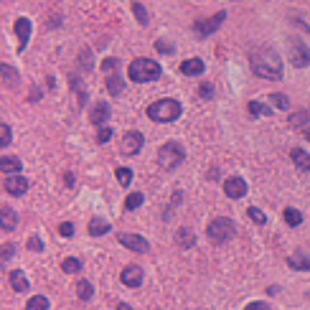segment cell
Masks as SVG:
<instances>
[{
    "label": "cell",
    "instance_id": "cell-24",
    "mask_svg": "<svg viewBox=\"0 0 310 310\" xmlns=\"http://www.w3.org/2000/svg\"><path fill=\"white\" fill-rule=\"evenodd\" d=\"M122 86H125V82H122L120 74H117V71L107 74V89H110V94H120Z\"/></svg>",
    "mask_w": 310,
    "mask_h": 310
},
{
    "label": "cell",
    "instance_id": "cell-17",
    "mask_svg": "<svg viewBox=\"0 0 310 310\" xmlns=\"http://www.w3.org/2000/svg\"><path fill=\"white\" fill-rule=\"evenodd\" d=\"M290 158H292L295 168H300V170H310V153H305L303 147H292V150H290Z\"/></svg>",
    "mask_w": 310,
    "mask_h": 310
},
{
    "label": "cell",
    "instance_id": "cell-45",
    "mask_svg": "<svg viewBox=\"0 0 310 310\" xmlns=\"http://www.w3.org/2000/svg\"><path fill=\"white\" fill-rule=\"evenodd\" d=\"M244 310H270V305L267 303H249Z\"/></svg>",
    "mask_w": 310,
    "mask_h": 310
},
{
    "label": "cell",
    "instance_id": "cell-36",
    "mask_svg": "<svg viewBox=\"0 0 310 310\" xmlns=\"http://www.w3.org/2000/svg\"><path fill=\"white\" fill-rule=\"evenodd\" d=\"M132 13H135V18H138L140 26H147V13H145V8L140 3H132Z\"/></svg>",
    "mask_w": 310,
    "mask_h": 310
},
{
    "label": "cell",
    "instance_id": "cell-35",
    "mask_svg": "<svg viewBox=\"0 0 310 310\" xmlns=\"http://www.w3.org/2000/svg\"><path fill=\"white\" fill-rule=\"evenodd\" d=\"M10 140H13V132H10V125H0V145L3 147H8L10 145Z\"/></svg>",
    "mask_w": 310,
    "mask_h": 310
},
{
    "label": "cell",
    "instance_id": "cell-27",
    "mask_svg": "<svg viewBox=\"0 0 310 310\" xmlns=\"http://www.w3.org/2000/svg\"><path fill=\"white\" fill-rule=\"evenodd\" d=\"M308 122H310V112H308V110H300V112L290 114V125H292V127H303V125H308Z\"/></svg>",
    "mask_w": 310,
    "mask_h": 310
},
{
    "label": "cell",
    "instance_id": "cell-6",
    "mask_svg": "<svg viewBox=\"0 0 310 310\" xmlns=\"http://www.w3.org/2000/svg\"><path fill=\"white\" fill-rule=\"evenodd\" d=\"M290 61H292V66H298V69L310 64V49L295 36L290 38Z\"/></svg>",
    "mask_w": 310,
    "mask_h": 310
},
{
    "label": "cell",
    "instance_id": "cell-38",
    "mask_svg": "<svg viewBox=\"0 0 310 310\" xmlns=\"http://www.w3.org/2000/svg\"><path fill=\"white\" fill-rule=\"evenodd\" d=\"M117 66H120V61H117V58H105V61H102V71L105 74H112V71H117Z\"/></svg>",
    "mask_w": 310,
    "mask_h": 310
},
{
    "label": "cell",
    "instance_id": "cell-12",
    "mask_svg": "<svg viewBox=\"0 0 310 310\" xmlns=\"http://www.w3.org/2000/svg\"><path fill=\"white\" fill-rule=\"evenodd\" d=\"M3 188L8 191L10 196H21V194H26V191H28V181L23 178V175H5Z\"/></svg>",
    "mask_w": 310,
    "mask_h": 310
},
{
    "label": "cell",
    "instance_id": "cell-30",
    "mask_svg": "<svg viewBox=\"0 0 310 310\" xmlns=\"http://www.w3.org/2000/svg\"><path fill=\"white\" fill-rule=\"evenodd\" d=\"M114 175H117V183L125 186V188L132 183V170H130V168H117V170H114Z\"/></svg>",
    "mask_w": 310,
    "mask_h": 310
},
{
    "label": "cell",
    "instance_id": "cell-21",
    "mask_svg": "<svg viewBox=\"0 0 310 310\" xmlns=\"http://www.w3.org/2000/svg\"><path fill=\"white\" fill-rule=\"evenodd\" d=\"M112 226L107 224V221L105 219H99V216H94L92 221H89V234H92V237H102V234H107Z\"/></svg>",
    "mask_w": 310,
    "mask_h": 310
},
{
    "label": "cell",
    "instance_id": "cell-32",
    "mask_svg": "<svg viewBox=\"0 0 310 310\" xmlns=\"http://www.w3.org/2000/svg\"><path fill=\"white\" fill-rule=\"evenodd\" d=\"M247 216L252 219L254 224H259V226L264 224V221H267V216H264V211H259L257 206H249V209H247Z\"/></svg>",
    "mask_w": 310,
    "mask_h": 310
},
{
    "label": "cell",
    "instance_id": "cell-23",
    "mask_svg": "<svg viewBox=\"0 0 310 310\" xmlns=\"http://www.w3.org/2000/svg\"><path fill=\"white\" fill-rule=\"evenodd\" d=\"M175 242H178L183 249H191L196 244V237H194V231L191 229H178V234H175Z\"/></svg>",
    "mask_w": 310,
    "mask_h": 310
},
{
    "label": "cell",
    "instance_id": "cell-34",
    "mask_svg": "<svg viewBox=\"0 0 310 310\" xmlns=\"http://www.w3.org/2000/svg\"><path fill=\"white\" fill-rule=\"evenodd\" d=\"M61 270H64V272H79V270H82V262L74 259V257H66V259L61 262Z\"/></svg>",
    "mask_w": 310,
    "mask_h": 310
},
{
    "label": "cell",
    "instance_id": "cell-22",
    "mask_svg": "<svg viewBox=\"0 0 310 310\" xmlns=\"http://www.w3.org/2000/svg\"><path fill=\"white\" fill-rule=\"evenodd\" d=\"M74 290H77V298L79 300H92V295H94L92 282H86V280H79V282L74 285Z\"/></svg>",
    "mask_w": 310,
    "mask_h": 310
},
{
    "label": "cell",
    "instance_id": "cell-1",
    "mask_svg": "<svg viewBox=\"0 0 310 310\" xmlns=\"http://www.w3.org/2000/svg\"><path fill=\"white\" fill-rule=\"evenodd\" d=\"M249 66H252V71L262 79H280L282 77V61H280V56L267 46H259V49L249 51Z\"/></svg>",
    "mask_w": 310,
    "mask_h": 310
},
{
    "label": "cell",
    "instance_id": "cell-33",
    "mask_svg": "<svg viewBox=\"0 0 310 310\" xmlns=\"http://www.w3.org/2000/svg\"><path fill=\"white\" fill-rule=\"evenodd\" d=\"M270 102H272L277 110H290V99H287L285 94H280V92H275V94L270 97Z\"/></svg>",
    "mask_w": 310,
    "mask_h": 310
},
{
    "label": "cell",
    "instance_id": "cell-3",
    "mask_svg": "<svg viewBox=\"0 0 310 310\" xmlns=\"http://www.w3.org/2000/svg\"><path fill=\"white\" fill-rule=\"evenodd\" d=\"M147 117L153 122H173L181 117V105L175 99H158L153 105H147Z\"/></svg>",
    "mask_w": 310,
    "mask_h": 310
},
{
    "label": "cell",
    "instance_id": "cell-14",
    "mask_svg": "<svg viewBox=\"0 0 310 310\" xmlns=\"http://www.w3.org/2000/svg\"><path fill=\"white\" fill-rule=\"evenodd\" d=\"M287 264L290 270H300V272H308L310 270V257L303 252V249H295V252L287 257Z\"/></svg>",
    "mask_w": 310,
    "mask_h": 310
},
{
    "label": "cell",
    "instance_id": "cell-42",
    "mask_svg": "<svg viewBox=\"0 0 310 310\" xmlns=\"http://www.w3.org/2000/svg\"><path fill=\"white\" fill-rule=\"evenodd\" d=\"M58 234H61V237H74V224H69V221H64V224H58Z\"/></svg>",
    "mask_w": 310,
    "mask_h": 310
},
{
    "label": "cell",
    "instance_id": "cell-31",
    "mask_svg": "<svg viewBox=\"0 0 310 310\" xmlns=\"http://www.w3.org/2000/svg\"><path fill=\"white\" fill-rule=\"evenodd\" d=\"M142 201H145L142 194H130V196L125 198V209H127V211H135L138 206H142Z\"/></svg>",
    "mask_w": 310,
    "mask_h": 310
},
{
    "label": "cell",
    "instance_id": "cell-16",
    "mask_svg": "<svg viewBox=\"0 0 310 310\" xmlns=\"http://www.w3.org/2000/svg\"><path fill=\"white\" fill-rule=\"evenodd\" d=\"M16 224H18L16 211H13L10 206H3V209H0V229H3V231H13V229H16Z\"/></svg>",
    "mask_w": 310,
    "mask_h": 310
},
{
    "label": "cell",
    "instance_id": "cell-44",
    "mask_svg": "<svg viewBox=\"0 0 310 310\" xmlns=\"http://www.w3.org/2000/svg\"><path fill=\"white\" fill-rule=\"evenodd\" d=\"M0 249H3V267H5V262L13 257V249H16V247H13V244H3Z\"/></svg>",
    "mask_w": 310,
    "mask_h": 310
},
{
    "label": "cell",
    "instance_id": "cell-28",
    "mask_svg": "<svg viewBox=\"0 0 310 310\" xmlns=\"http://www.w3.org/2000/svg\"><path fill=\"white\" fill-rule=\"evenodd\" d=\"M282 216H285V221H287L290 226H300V224H303V214H300L298 209H285Z\"/></svg>",
    "mask_w": 310,
    "mask_h": 310
},
{
    "label": "cell",
    "instance_id": "cell-19",
    "mask_svg": "<svg viewBox=\"0 0 310 310\" xmlns=\"http://www.w3.org/2000/svg\"><path fill=\"white\" fill-rule=\"evenodd\" d=\"M10 287L16 290V292H26L28 290V280H26V275L21 270H13L10 272Z\"/></svg>",
    "mask_w": 310,
    "mask_h": 310
},
{
    "label": "cell",
    "instance_id": "cell-48",
    "mask_svg": "<svg viewBox=\"0 0 310 310\" xmlns=\"http://www.w3.org/2000/svg\"><path fill=\"white\" fill-rule=\"evenodd\" d=\"M305 138L310 140V125H308V130H305Z\"/></svg>",
    "mask_w": 310,
    "mask_h": 310
},
{
    "label": "cell",
    "instance_id": "cell-7",
    "mask_svg": "<svg viewBox=\"0 0 310 310\" xmlns=\"http://www.w3.org/2000/svg\"><path fill=\"white\" fill-rule=\"evenodd\" d=\"M226 21V13L224 10H219V13H214L211 18H206V21H196L194 23V28H196V33L198 36H211V33H216V28Z\"/></svg>",
    "mask_w": 310,
    "mask_h": 310
},
{
    "label": "cell",
    "instance_id": "cell-47",
    "mask_svg": "<svg viewBox=\"0 0 310 310\" xmlns=\"http://www.w3.org/2000/svg\"><path fill=\"white\" fill-rule=\"evenodd\" d=\"M117 310H132V308H130L127 303H120V305H117Z\"/></svg>",
    "mask_w": 310,
    "mask_h": 310
},
{
    "label": "cell",
    "instance_id": "cell-39",
    "mask_svg": "<svg viewBox=\"0 0 310 310\" xmlns=\"http://www.w3.org/2000/svg\"><path fill=\"white\" fill-rule=\"evenodd\" d=\"M155 51H160V54H166V56H170L175 49H173V43H168V41H155Z\"/></svg>",
    "mask_w": 310,
    "mask_h": 310
},
{
    "label": "cell",
    "instance_id": "cell-10",
    "mask_svg": "<svg viewBox=\"0 0 310 310\" xmlns=\"http://www.w3.org/2000/svg\"><path fill=\"white\" fill-rule=\"evenodd\" d=\"M120 282L127 287H140L142 285V267L138 264H127V267L120 272Z\"/></svg>",
    "mask_w": 310,
    "mask_h": 310
},
{
    "label": "cell",
    "instance_id": "cell-15",
    "mask_svg": "<svg viewBox=\"0 0 310 310\" xmlns=\"http://www.w3.org/2000/svg\"><path fill=\"white\" fill-rule=\"evenodd\" d=\"M16 36H18V49L23 51L28 38H31V21H28V18H18L16 21Z\"/></svg>",
    "mask_w": 310,
    "mask_h": 310
},
{
    "label": "cell",
    "instance_id": "cell-11",
    "mask_svg": "<svg viewBox=\"0 0 310 310\" xmlns=\"http://www.w3.org/2000/svg\"><path fill=\"white\" fill-rule=\"evenodd\" d=\"M224 194L229 198H242L247 194V183L244 178H239V175H234V178H226L224 181Z\"/></svg>",
    "mask_w": 310,
    "mask_h": 310
},
{
    "label": "cell",
    "instance_id": "cell-4",
    "mask_svg": "<svg viewBox=\"0 0 310 310\" xmlns=\"http://www.w3.org/2000/svg\"><path fill=\"white\" fill-rule=\"evenodd\" d=\"M183 158H186V150L178 145V142H163L158 147V166L163 168V170H173V168H178L183 163Z\"/></svg>",
    "mask_w": 310,
    "mask_h": 310
},
{
    "label": "cell",
    "instance_id": "cell-43",
    "mask_svg": "<svg viewBox=\"0 0 310 310\" xmlns=\"http://www.w3.org/2000/svg\"><path fill=\"white\" fill-rule=\"evenodd\" d=\"M28 249H31V252H41V249H43V242H41V237H36V234H33V237L28 239Z\"/></svg>",
    "mask_w": 310,
    "mask_h": 310
},
{
    "label": "cell",
    "instance_id": "cell-29",
    "mask_svg": "<svg viewBox=\"0 0 310 310\" xmlns=\"http://www.w3.org/2000/svg\"><path fill=\"white\" fill-rule=\"evenodd\" d=\"M0 71H3V84H5V86H13V84L18 82V77H16V71H13V66L3 64V66H0Z\"/></svg>",
    "mask_w": 310,
    "mask_h": 310
},
{
    "label": "cell",
    "instance_id": "cell-5",
    "mask_svg": "<svg viewBox=\"0 0 310 310\" xmlns=\"http://www.w3.org/2000/svg\"><path fill=\"white\" fill-rule=\"evenodd\" d=\"M234 221L226 219V216H216L214 221H209V226H206V237H209L211 244H224L234 237Z\"/></svg>",
    "mask_w": 310,
    "mask_h": 310
},
{
    "label": "cell",
    "instance_id": "cell-41",
    "mask_svg": "<svg viewBox=\"0 0 310 310\" xmlns=\"http://www.w3.org/2000/svg\"><path fill=\"white\" fill-rule=\"evenodd\" d=\"M110 138H112V127H105V125H102L99 132H97V142H107Z\"/></svg>",
    "mask_w": 310,
    "mask_h": 310
},
{
    "label": "cell",
    "instance_id": "cell-2",
    "mask_svg": "<svg viewBox=\"0 0 310 310\" xmlns=\"http://www.w3.org/2000/svg\"><path fill=\"white\" fill-rule=\"evenodd\" d=\"M160 74H163V69H160V64L153 61V58H135V61L127 66V77L135 84L155 82V79H160Z\"/></svg>",
    "mask_w": 310,
    "mask_h": 310
},
{
    "label": "cell",
    "instance_id": "cell-37",
    "mask_svg": "<svg viewBox=\"0 0 310 310\" xmlns=\"http://www.w3.org/2000/svg\"><path fill=\"white\" fill-rule=\"evenodd\" d=\"M71 86H74V92H77V97H79V105H84V102H86V94H84V89H82L79 77H71Z\"/></svg>",
    "mask_w": 310,
    "mask_h": 310
},
{
    "label": "cell",
    "instance_id": "cell-8",
    "mask_svg": "<svg viewBox=\"0 0 310 310\" xmlns=\"http://www.w3.org/2000/svg\"><path fill=\"white\" fill-rule=\"evenodd\" d=\"M142 132L138 130H127L125 135H122V142H120V150L127 153V155H138L140 153V147H142Z\"/></svg>",
    "mask_w": 310,
    "mask_h": 310
},
{
    "label": "cell",
    "instance_id": "cell-20",
    "mask_svg": "<svg viewBox=\"0 0 310 310\" xmlns=\"http://www.w3.org/2000/svg\"><path fill=\"white\" fill-rule=\"evenodd\" d=\"M0 170L8 173V175L18 173V170H21V160L13 158V155H3V160H0Z\"/></svg>",
    "mask_w": 310,
    "mask_h": 310
},
{
    "label": "cell",
    "instance_id": "cell-40",
    "mask_svg": "<svg viewBox=\"0 0 310 310\" xmlns=\"http://www.w3.org/2000/svg\"><path fill=\"white\" fill-rule=\"evenodd\" d=\"M198 94H201L203 99H211V97H214V86H211L209 82H203V84H198Z\"/></svg>",
    "mask_w": 310,
    "mask_h": 310
},
{
    "label": "cell",
    "instance_id": "cell-46",
    "mask_svg": "<svg viewBox=\"0 0 310 310\" xmlns=\"http://www.w3.org/2000/svg\"><path fill=\"white\" fill-rule=\"evenodd\" d=\"M79 61H82V64H86V69H89V66H92V54H89V51H82Z\"/></svg>",
    "mask_w": 310,
    "mask_h": 310
},
{
    "label": "cell",
    "instance_id": "cell-9",
    "mask_svg": "<svg viewBox=\"0 0 310 310\" xmlns=\"http://www.w3.org/2000/svg\"><path fill=\"white\" fill-rule=\"evenodd\" d=\"M117 242H120L122 247H127V249H132V252H147L150 249V244H147V239L145 237H140V234H117Z\"/></svg>",
    "mask_w": 310,
    "mask_h": 310
},
{
    "label": "cell",
    "instance_id": "cell-25",
    "mask_svg": "<svg viewBox=\"0 0 310 310\" xmlns=\"http://www.w3.org/2000/svg\"><path fill=\"white\" fill-rule=\"evenodd\" d=\"M247 112L252 114V117H270V114H272V110L264 107L262 102H249V105H247Z\"/></svg>",
    "mask_w": 310,
    "mask_h": 310
},
{
    "label": "cell",
    "instance_id": "cell-18",
    "mask_svg": "<svg viewBox=\"0 0 310 310\" xmlns=\"http://www.w3.org/2000/svg\"><path fill=\"white\" fill-rule=\"evenodd\" d=\"M181 74H186V77L203 74V61H201V58H186V61L181 64Z\"/></svg>",
    "mask_w": 310,
    "mask_h": 310
},
{
    "label": "cell",
    "instance_id": "cell-26",
    "mask_svg": "<svg viewBox=\"0 0 310 310\" xmlns=\"http://www.w3.org/2000/svg\"><path fill=\"white\" fill-rule=\"evenodd\" d=\"M51 305H49V300L43 298V295H33L31 300L26 303V310H49Z\"/></svg>",
    "mask_w": 310,
    "mask_h": 310
},
{
    "label": "cell",
    "instance_id": "cell-13",
    "mask_svg": "<svg viewBox=\"0 0 310 310\" xmlns=\"http://www.w3.org/2000/svg\"><path fill=\"white\" fill-rule=\"evenodd\" d=\"M107 120H110V105L107 102H97V105L92 107V112H89V122L102 127V125H107Z\"/></svg>",
    "mask_w": 310,
    "mask_h": 310
}]
</instances>
